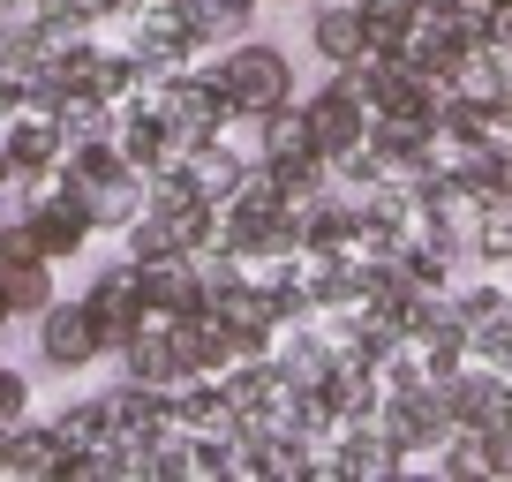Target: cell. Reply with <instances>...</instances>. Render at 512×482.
I'll return each instance as SVG.
<instances>
[{
    "mask_svg": "<svg viewBox=\"0 0 512 482\" xmlns=\"http://www.w3.org/2000/svg\"><path fill=\"white\" fill-rule=\"evenodd\" d=\"M204 68L226 91V106H249V113H272V106H287V98L302 91L287 46H279V38H256V31L234 38V46H219V53H204Z\"/></svg>",
    "mask_w": 512,
    "mask_h": 482,
    "instance_id": "obj_1",
    "label": "cell"
},
{
    "mask_svg": "<svg viewBox=\"0 0 512 482\" xmlns=\"http://www.w3.org/2000/svg\"><path fill=\"white\" fill-rule=\"evenodd\" d=\"M377 422L400 437L407 460H437V445L460 430V415H452V400H445V385H437V377H430V385H415V392H384Z\"/></svg>",
    "mask_w": 512,
    "mask_h": 482,
    "instance_id": "obj_2",
    "label": "cell"
},
{
    "mask_svg": "<svg viewBox=\"0 0 512 482\" xmlns=\"http://www.w3.org/2000/svg\"><path fill=\"white\" fill-rule=\"evenodd\" d=\"M302 113H309V136H317L324 159H347V151L369 144V98L354 91L339 68L317 83V91H302Z\"/></svg>",
    "mask_w": 512,
    "mask_h": 482,
    "instance_id": "obj_3",
    "label": "cell"
},
{
    "mask_svg": "<svg viewBox=\"0 0 512 482\" xmlns=\"http://www.w3.org/2000/svg\"><path fill=\"white\" fill-rule=\"evenodd\" d=\"M317 475H347V482H384V475H407V452L384 422H347V430L324 437L317 452Z\"/></svg>",
    "mask_w": 512,
    "mask_h": 482,
    "instance_id": "obj_4",
    "label": "cell"
},
{
    "mask_svg": "<svg viewBox=\"0 0 512 482\" xmlns=\"http://www.w3.org/2000/svg\"><path fill=\"white\" fill-rule=\"evenodd\" d=\"M38 362H46V370H91V362H106L91 302H61V294H53L46 317H38Z\"/></svg>",
    "mask_w": 512,
    "mask_h": 482,
    "instance_id": "obj_5",
    "label": "cell"
},
{
    "mask_svg": "<svg viewBox=\"0 0 512 482\" xmlns=\"http://www.w3.org/2000/svg\"><path fill=\"white\" fill-rule=\"evenodd\" d=\"M23 211H31V226H38V249H46L53 264H61V257H76L83 241L98 234V226H91V211H83V196L68 189V174L53 181L46 196H31V204H23Z\"/></svg>",
    "mask_w": 512,
    "mask_h": 482,
    "instance_id": "obj_6",
    "label": "cell"
},
{
    "mask_svg": "<svg viewBox=\"0 0 512 482\" xmlns=\"http://www.w3.org/2000/svg\"><path fill=\"white\" fill-rule=\"evenodd\" d=\"M0 144H8L16 174H53V166L68 159V136H61V121H53L46 106H16L0 121Z\"/></svg>",
    "mask_w": 512,
    "mask_h": 482,
    "instance_id": "obj_7",
    "label": "cell"
},
{
    "mask_svg": "<svg viewBox=\"0 0 512 482\" xmlns=\"http://www.w3.org/2000/svg\"><path fill=\"white\" fill-rule=\"evenodd\" d=\"M324 415H332V430H347V422H377L384 407V385H377V362H354V354H339L332 377H324Z\"/></svg>",
    "mask_w": 512,
    "mask_h": 482,
    "instance_id": "obj_8",
    "label": "cell"
},
{
    "mask_svg": "<svg viewBox=\"0 0 512 482\" xmlns=\"http://www.w3.org/2000/svg\"><path fill=\"white\" fill-rule=\"evenodd\" d=\"M302 31H309V53H317L324 68L354 61V53L369 46V16H362V8H354V0H317Z\"/></svg>",
    "mask_w": 512,
    "mask_h": 482,
    "instance_id": "obj_9",
    "label": "cell"
},
{
    "mask_svg": "<svg viewBox=\"0 0 512 482\" xmlns=\"http://www.w3.org/2000/svg\"><path fill=\"white\" fill-rule=\"evenodd\" d=\"M68 189L83 196V211H91L98 234H121V226L151 204V196H144V174H136V166H121V174H106V181H68Z\"/></svg>",
    "mask_w": 512,
    "mask_h": 482,
    "instance_id": "obj_10",
    "label": "cell"
},
{
    "mask_svg": "<svg viewBox=\"0 0 512 482\" xmlns=\"http://www.w3.org/2000/svg\"><path fill=\"white\" fill-rule=\"evenodd\" d=\"M136 294H144L151 317H181V309H211L204 294H196L189 264L181 257H136Z\"/></svg>",
    "mask_w": 512,
    "mask_h": 482,
    "instance_id": "obj_11",
    "label": "cell"
},
{
    "mask_svg": "<svg viewBox=\"0 0 512 482\" xmlns=\"http://www.w3.org/2000/svg\"><path fill=\"white\" fill-rule=\"evenodd\" d=\"M61 437H53V422H0V467H16V475H53L61 467Z\"/></svg>",
    "mask_w": 512,
    "mask_h": 482,
    "instance_id": "obj_12",
    "label": "cell"
},
{
    "mask_svg": "<svg viewBox=\"0 0 512 482\" xmlns=\"http://www.w3.org/2000/svg\"><path fill=\"white\" fill-rule=\"evenodd\" d=\"M467 241H475L482 272H505V264H512V189H490L475 204V234H467Z\"/></svg>",
    "mask_w": 512,
    "mask_h": 482,
    "instance_id": "obj_13",
    "label": "cell"
},
{
    "mask_svg": "<svg viewBox=\"0 0 512 482\" xmlns=\"http://www.w3.org/2000/svg\"><path fill=\"white\" fill-rule=\"evenodd\" d=\"M181 166H189V181L204 189V204H226L234 196V181H241V159L211 136V144H196V151H181Z\"/></svg>",
    "mask_w": 512,
    "mask_h": 482,
    "instance_id": "obj_14",
    "label": "cell"
},
{
    "mask_svg": "<svg viewBox=\"0 0 512 482\" xmlns=\"http://www.w3.org/2000/svg\"><path fill=\"white\" fill-rule=\"evenodd\" d=\"M53 437H61L68 452L106 445V437H113V407H106V400H68L61 415H53Z\"/></svg>",
    "mask_w": 512,
    "mask_h": 482,
    "instance_id": "obj_15",
    "label": "cell"
},
{
    "mask_svg": "<svg viewBox=\"0 0 512 482\" xmlns=\"http://www.w3.org/2000/svg\"><path fill=\"white\" fill-rule=\"evenodd\" d=\"M0 279H8V302H16V317H46V302H53V257L0 264Z\"/></svg>",
    "mask_w": 512,
    "mask_h": 482,
    "instance_id": "obj_16",
    "label": "cell"
},
{
    "mask_svg": "<svg viewBox=\"0 0 512 482\" xmlns=\"http://www.w3.org/2000/svg\"><path fill=\"white\" fill-rule=\"evenodd\" d=\"M31 257H46V249H38V226H31V211H23V219L0 226V264H31Z\"/></svg>",
    "mask_w": 512,
    "mask_h": 482,
    "instance_id": "obj_17",
    "label": "cell"
},
{
    "mask_svg": "<svg viewBox=\"0 0 512 482\" xmlns=\"http://www.w3.org/2000/svg\"><path fill=\"white\" fill-rule=\"evenodd\" d=\"M16 415H31V377L0 370V422H16Z\"/></svg>",
    "mask_w": 512,
    "mask_h": 482,
    "instance_id": "obj_18",
    "label": "cell"
},
{
    "mask_svg": "<svg viewBox=\"0 0 512 482\" xmlns=\"http://www.w3.org/2000/svg\"><path fill=\"white\" fill-rule=\"evenodd\" d=\"M362 16H415V0H354Z\"/></svg>",
    "mask_w": 512,
    "mask_h": 482,
    "instance_id": "obj_19",
    "label": "cell"
},
{
    "mask_svg": "<svg viewBox=\"0 0 512 482\" xmlns=\"http://www.w3.org/2000/svg\"><path fill=\"white\" fill-rule=\"evenodd\" d=\"M490 38H497V46L512 53V0H497V23H490Z\"/></svg>",
    "mask_w": 512,
    "mask_h": 482,
    "instance_id": "obj_20",
    "label": "cell"
},
{
    "mask_svg": "<svg viewBox=\"0 0 512 482\" xmlns=\"http://www.w3.org/2000/svg\"><path fill=\"white\" fill-rule=\"evenodd\" d=\"M0 324H16V302H8V279H0Z\"/></svg>",
    "mask_w": 512,
    "mask_h": 482,
    "instance_id": "obj_21",
    "label": "cell"
},
{
    "mask_svg": "<svg viewBox=\"0 0 512 482\" xmlns=\"http://www.w3.org/2000/svg\"><path fill=\"white\" fill-rule=\"evenodd\" d=\"M256 8H287V0H256Z\"/></svg>",
    "mask_w": 512,
    "mask_h": 482,
    "instance_id": "obj_22",
    "label": "cell"
},
{
    "mask_svg": "<svg viewBox=\"0 0 512 482\" xmlns=\"http://www.w3.org/2000/svg\"><path fill=\"white\" fill-rule=\"evenodd\" d=\"M505 294H512V264H505Z\"/></svg>",
    "mask_w": 512,
    "mask_h": 482,
    "instance_id": "obj_23",
    "label": "cell"
},
{
    "mask_svg": "<svg viewBox=\"0 0 512 482\" xmlns=\"http://www.w3.org/2000/svg\"><path fill=\"white\" fill-rule=\"evenodd\" d=\"M136 8H144V0H136Z\"/></svg>",
    "mask_w": 512,
    "mask_h": 482,
    "instance_id": "obj_24",
    "label": "cell"
}]
</instances>
